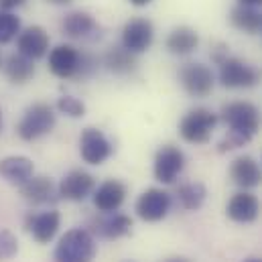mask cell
I'll return each mask as SVG.
<instances>
[{"mask_svg": "<svg viewBox=\"0 0 262 262\" xmlns=\"http://www.w3.org/2000/svg\"><path fill=\"white\" fill-rule=\"evenodd\" d=\"M169 262H185V260H181V258H175V260H169Z\"/></svg>", "mask_w": 262, "mask_h": 262, "instance_id": "35", "label": "cell"}, {"mask_svg": "<svg viewBox=\"0 0 262 262\" xmlns=\"http://www.w3.org/2000/svg\"><path fill=\"white\" fill-rule=\"evenodd\" d=\"M215 124H217V114H213L207 108H195L181 118L179 134L189 144H205L209 142Z\"/></svg>", "mask_w": 262, "mask_h": 262, "instance_id": "5", "label": "cell"}, {"mask_svg": "<svg viewBox=\"0 0 262 262\" xmlns=\"http://www.w3.org/2000/svg\"><path fill=\"white\" fill-rule=\"evenodd\" d=\"M63 33L71 39H96L100 37V27L90 12L73 10L63 18Z\"/></svg>", "mask_w": 262, "mask_h": 262, "instance_id": "18", "label": "cell"}, {"mask_svg": "<svg viewBox=\"0 0 262 262\" xmlns=\"http://www.w3.org/2000/svg\"><path fill=\"white\" fill-rule=\"evenodd\" d=\"M114 146L98 128H85L79 136V155L88 165H102L110 159Z\"/></svg>", "mask_w": 262, "mask_h": 262, "instance_id": "9", "label": "cell"}, {"mask_svg": "<svg viewBox=\"0 0 262 262\" xmlns=\"http://www.w3.org/2000/svg\"><path fill=\"white\" fill-rule=\"evenodd\" d=\"M222 120L230 128L228 136L220 142L217 150L228 152L244 146L260 128V112L250 102H232L222 108Z\"/></svg>", "mask_w": 262, "mask_h": 262, "instance_id": "1", "label": "cell"}, {"mask_svg": "<svg viewBox=\"0 0 262 262\" xmlns=\"http://www.w3.org/2000/svg\"><path fill=\"white\" fill-rule=\"evenodd\" d=\"M4 75L12 83H27L35 75V63H33V59H29L20 53H12L4 61Z\"/></svg>", "mask_w": 262, "mask_h": 262, "instance_id": "23", "label": "cell"}, {"mask_svg": "<svg viewBox=\"0 0 262 262\" xmlns=\"http://www.w3.org/2000/svg\"><path fill=\"white\" fill-rule=\"evenodd\" d=\"M90 66H92V59L81 55L71 45H57L49 53V69L53 75H57L61 79H71V77H79V75L83 77Z\"/></svg>", "mask_w": 262, "mask_h": 262, "instance_id": "4", "label": "cell"}, {"mask_svg": "<svg viewBox=\"0 0 262 262\" xmlns=\"http://www.w3.org/2000/svg\"><path fill=\"white\" fill-rule=\"evenodd\" d=\"M179 81L183 90L193 98H205L213 90V71L203 63H185L179 69Z\"/></svg>", "mask_w": 262, "mask_h": 262, "instance_id": "8", "label": "cell"}, {"mask_svg": "<svg viewBox=\"0 0 262 262\" xmlns=\"http://www.w3.org/2000/svg\"><path fill=\"white\" fill-rule=\"evenodd\" d=\"M104 63L110 71L118 73V75H126L132 73L134 67H136V59H134V53H130L128 49L124 47H112L106 57H104Z\"/></svg>", "mask_w": 262, "mask_h": 262, "instance_id": "25", "label": "cell"}, {"mask_svg": "<svg viewBox=\"0 0 262 262\" xmlns=\"http://www.w3.org/2000/svg\"><path fill=\"white\" fill-rule=\"evenodd\" d=\"M47 2H51V4H57V6H66V4H71L73 0H47Z\"/></svg>", "mask_w": 262, "mask_h": 262, "instance_id": "33", "label": "cell"}, {"mask_svg": "<svg viewBox=\"0 0 262 262\" xmlns=\"http://www.w3.org/2000/svg\"><path fill=\"white\" fill-rule=\"evenodd\" d=\"M240 4H244V6H262V0H240Z\"/></svg>", "mask_w": 262, "mask_h": 262, "instance_id": "31", "label": "cell"}, {"mask_svg": "<svg viewBox=\"0 0 262 262\" xmlns=\"http://www.w3.org/2000/svg\"><path fill=\"white\" fill-rule=\"evenodd\" d=\"M183 169H185V155L177 146L165 144L157 150V157H155V179L157 181L171 185L183 173Z\"/></svg>", "mask_w": 262, "mask_h": 262, "instance_id": "7", "label": "cell"}, {"mask_svg": "<svg viewBox=\"0 0 262 262\" xmlns=\"http://www.w3.org/2000/svg\"><path fill=\"white\" fill-rule=\"evenodd\" d=\"M226 213L230 220H234L238 224H252L260 215V201L252 193L240 191L228 201Z\"/></svg>", "mask_w": 262, "mask_h": 262, "instance_id": "16", "label": "cell"}, {"mask_svg": "<svg viewBox=\"0 0 262 262\" xmlns=\"http://www.w3.org/2000/svg\"><path fill=\"white\" fill-rule=\"evenodd\" d=\"M136 215L144 222H161L171 209V195L163 189H146L136 201Z\"/></svg>", "mask_w": 262, "mask_h": 262, "instance_id": "11", "label": "cell"}, {"mask_svg": "<svg viewBox=\"0 0 262 262\" xmlns=\"http://www.w3.org/2000/svg\"><path fill=\"white\" fill-rule=\"evenodd\" d=\"M94 256H96L94 234L83 228L66 232L55 248V262H92Z\"/></svg>", "mask_w": 262, "mask_h": 262, "instance_id": "2", "label": "cell"}, {"mask_svg": "<svg viewBox=\"0 0 262 262\" xmlns=\"http://www.w3.org/2000/svg\"><path fill=\"white\" fill-rule=\"evenodd\" d=\"M59 197L69 199V201H83L94 193L96 189V179L81 171V169H75V171H69L66 177L61 179L59 183Z\"/></svg>", "mask_w": 262, "mask_h": 262, "instance_id": "13", "label": "cell"}, {"mask_svg": "<svg viewBox=\"0 0 262 262\" xmlns=\"http://www.w3.org/2000/svg\"><path fill=\"white\" fill-rule=\"evenodd\" d=\"M177 201L183 209L187 211H195L203 205L205 197H207V189L203 183H185L177 189Z\"/></svg>", "mask_w": 262, "mask_h": 262, "instance_id": "26", "label": "cell"}, {"mask_svg": "<svg viewBox=\"0 0 262 262\" xmlns=\"http://www.w3.org/2000/svg\"><path fill=\"white\" fill-rule=\"evenodd\" d=\"M152 0H130V4L134 6H146V4H150Z\"/></svg>", "mask_w": 262, "mask_h": 262, "instance_id": "32", "label": "cell"}, {"mask_svg": "<svg viewBox=\"0 0 262 262\" xmlns=\"http://www.w3.org/2000/svg\"><path fill=\"white\" fill-rule=\"evenodd\" d=\"M23 4H25V0H0V10H14Z\"/></svg>", "mask_w": 262, "mask_h": 262, "instance_id": "30", "label": "cell"}, {"mask_svg": "<svg viewBox=\"0 0 262 262\" xmlns=\"http://www.w3.org/2000/svg\"><path fill=\"white\" fill-rule=\"evenodd\" d=\"M57 110H59L61 114L69 116V118H81V116L85 114V106H83V102H79V100L73 98V96H63V98H59V102H57Z\"/></svg>", "mask_w": 262, "mask_h": 262, "instance_id": "29", "label": "cell"}, {"mask_svg": "<svg viewBox=\"0 0 262 262\" xmlns=\"http://www.w3.org/2000/svg\"><path fill=\"white\" fill-rule=\"evenodd\" d=\"M16 49L29 59H41L49 51V35L43 27H27L16 37Z\"/></svg>", "mask_w": 262, "mask_h": 262, "instance_id": "14", "label": "cell"}, {"mask_svg": "<svg viewBox=\"0 0 262 262\" xmlns=\"http://www.w3.org/2000/svg\"><path fill=\"white\" fill-rule=\"evenodd\" d=\"M59 226H61V215L55 209H47L41 213H29L25 217V230L39 244H49L55 238Z\"/></svg>", "mask_w": 262, "mask_h": 262, "instance_id": "12", "label": "cell"}, {"mask_svg": "<svg viewBox=\"0 0 262 262\" xmlns=\"http://www.w3.org/2000/svg\"><path fill=\"white\" fill-rule=\"evenodd\" d=\"M20 33V18L12 10H0V45L14 41Z\"/></svg>", "mask_w": 262, "mask_h": 262, "instance_id": "27", "label": "cell"}, {"mask_svg": "<svg viewBox=\"0 0 262 262\" xmlns=\"http://www.w3.org/2000/svg\"><path fill=\"white\" fill-rule=\"evenodd\" d=\"M20 195L25 201L33 203V205H47V203H55L59 199V189L55 187V183L49 177H31L27 183L20 185Z\"/></svg>", "mask_w": 262, "mask_h": 262, "instance_id": "15", "label": "cell"}, {"mask_svg": "<svg viewBox=\"0 0 262 262\" xmlns=\"http://www.w3.org/2000/svg\"><path fill=\"white\" fill-rule=\"evenodd\" d=\"M260 81L258 69L244 63L242 59L236 57H226L220 61V83L230 90H244V88H254Z\"/></svg>", "mask_w": 262, "mask_h": 262, "instance_id": "6", "label": "cell"}, {"mask_svg": "<svg viewBox=\"0 0 262 262\" xmlns=\"http://www.w3.org/2000/svg\"><path fill=\"white\" fill-rule=\"evenodd\" d=\"M124 199H126V187L116 179L104 181L98 189H94V205L102 213H114L116 209H120Z\"/></svg>", "mask_w": 262, "mask_h": 262, "instance_id": "17", "label": "cell"}, {"mask_svg": "<svg viewBox=\"0 0 262 262\" xmlns=\"http://www.w3.org/2000/svg\"><path fill=\"white\" fill-rule=\"evenodd\" d=\"M165 45L173 55H189L199 45V35L189 27H177L169 33Z\"/></svg>", "mask_w": 262, "mask_h": 262, "instance_id": "22", "label": "cell"}, {"mask_svg": "<svg viewBox=\"0 0 262 262\" xmlns=\"http://www.w3.org/2000/svg\"><path fill=\"white\" fill-rule=\"evenodd\" d=\"M244 262H262L260 258H248V260H244Z\"/></svg>", "mask_w": 262, "mask_h": 262, "instance_id": "34", "label": "cell"}, {"mask_svg": "<svg viewBox=\"0 0 262 262\" xmlns=\"http://www.w3.org/2000/svg\"><path fill=\"white\" fill-rule=\"evenodd\" d=\"M132 230V220L124 213H114V215H108V217H102V220H96L94 222V228H92V234L104 238V240H116V238H122L126 234H130Z\"/></svg>", "mask_w": 262, "mask_h": 262, "instance_id": "21", "label": "cell"}, {"mask_svg": "<svg viewBox=\"0 0 262 262\" xmlns=\"http://www.w3.org/2000/svg\"><path fill=\"white\" fill-rule=\"evenodd\" d=\"M18 252V240L10 230H0V262L14 258Z\"/></svg>", "mask_w": 262, "mask_h": 262, "instance_id": "28", "label": "cell"}, {"mask_svg": "<svg viewBox=\"0 0 262 262\" xmlns=\"http://www.w3.org/2000/svg\"><path fill=\"white\" fill-rule=\"evenodd\" d=\"M0 124H2V112H0Z\"/></svg>", "mask_w": 262, "mask_h": 262, "instance_id": "36", "label": "cell"}, {"mask_svg": "<svg viewBox=\"0 0 262 262\" xmlns=\"http://www.w3.org/2000/svg\"><path fill=\"white\" fill-rule=\"evenodd\" d=\"M230 23L242 31V33H248V35H254L262 29V14L254 8V6H236L230 14Z\"/></svg>", "mask_w": 262, "mask_h": 262, "instance_id": "24", "label": "cell"}, {"mask_svg": "<svg viewBox=\"0 0 262 262\" xmlns=\"http://www.w3.org/2000/svg\"><path fill=\"white\" fill-rule=\"evenodd\" d=\"M55 122H57V118L49 104H33L25 110V114L16 126V132L23 140L33 142L53 130Z\"/></svg>", "mask_w": 262, "mask_h": 262, "instance_id": "3", "label": "cell"}, {"mask_svg": "<svg viewBox=\"0 0 262 262\" xmlns=\"http://www.w3.org/2000/svg\"><path fill=\"white\" fill-rule=\"evenodd\" d=\"M230 177L242 189H254L262 183V171L252 157H238L230 167Z\"/></svg>", "mask_w": 262, "mask_h": 262, "instance_id": "19", "label": "cell"}, {"mask_svg": "<svg viewBox=\"0 0 262 262\" xmlns=\"http://www.w3.org/2000/svg\"><path fill=\"white\" fill-rule=\"evenodd\" d=\"M35 173L33 161L27 157H6L0 161V177H4L12 185H23L27 183Z\"/></svg>", "mask_w": 262, "mask_h": 262, "instance_id": "20", "label": "cell"}, {"mask_svg": "<svg viewBox=\"0 0 262 262\" xmlns=\"http://www.w3.org/2000/svg\"><path fill=\"white\" fill-rule=\"evenodd\" d=\"M155 41V27L148 18H130L122 29V47L130 53H144Z\"/></svg>", "mask_w": 262, "mask_h": 262, "instance_id": "10", "label": "cell"}]
</instances>
